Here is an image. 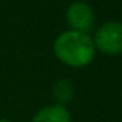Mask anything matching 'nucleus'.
I'll list each match as a JSON object with an SVG mask.
<instances>
[{"label": "nucleus", "instance_id": "1", "mask_svg": "<svg viewBox=\"0 0 122 122\" xmlns=\"http://www.w3.org/2000/svg\"><path fill=\"white\" fill-rule=\"evenodd\" d=\"M53 50L62 63L73 68L89 65L95 56V45L86 33L69 30L59 35L55 40Z\"/></svg>", "mask_w": 122, "mask_h": 122}, {"label": "nucleus", "instance_id": "2", "mask_svg": "<svg viewBox=\"0 0 122 122\" xmlns=\"http://www.w3.org/2000/svg\"><path fill=\"white\" fill-rule=\"evenodd\" d=\"M93 45L106 55L122 53V23L109 22L96 30Z\"/></svg>", "mask_w": 122, "mask_h": 122}, {"label": "nucleus", "instance_id": "3", "mask_svg": "<svg viewBox=\"0 0 122 122\" xmlns=\"http://www.w3.org/2000/svg\"><path fill=\"white\" fill-rule=\"evenodd\" d=\"M66 19H68L69 26L75 32H81V33H86V35L93 27V23H95L93 10L91 9L89 5H86L83 2L72 3L66 10Z\"/></svg>", "mask_w": 122, "mask_h": 122}, {"label": "nucleus", "instance_id": "4", "mask_svg": "<svg viewBox=\"0 0 122 122\" xmlns=\"http://www.w3.org/2000/svg\"><path fill=\"white\" fill-rule=\"evenodd\" d=\"M30 122H71V112L62 105H49L37 111Z\"/></svg>", "mask_w": 122, "mask_h": 122}, {"label": "nucleus", "instance_id": "5", "mask_svg": "<svg viewBox=\"0 0 122 122\" xmlns=\"http://www.w3.org/2000/svg\"><path fill=\"white\" fill-rule=\"evenodd\" d=\"M53 99L56 101V105H62L65 106L66 103H69L73 96H75V88L72 85V82L62 79L55 83L53 86Z\"/></svg>", "mask_w": 122, "mask_h": 122}, {"label": "nucleus", "instance_id": "6", "mask_svg": "<svg viewBox=\"0 0 122 122\" xmlns=\"http://www.w3.org/2000/svg\"><path fill=\"white\" fill-rule=\"evenodd\" d=\"M0 122H12V121L7 119V118H0Z\"/></svg>", "mask_w": 122, "mask_h": 122}]
</instances>
